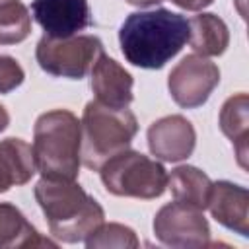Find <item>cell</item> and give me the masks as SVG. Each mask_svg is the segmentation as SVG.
Wrapping results in <instances>:
<instances>
[{
	"label": "cell",
	"instance_id": "ba28073f",
	"mask_svg": "<svg viewBox=\"0 0 249 249\" xmlns=\"http://www.w3.org/2000/svg\"><path fill=\"white\" fill-rule=\"evenodd\" d=\"M154 235L167 247H206L210 228L202 210L175 200L156 212Z\"/></svg>",
	"mask_w": 249,
	"mask_h": 249
},
{
	"label": "cell",
	"instance_id": "8992f818",
	"mask_svg": "<svg viewBox=\"0 0 249 249\" xmlns=\"http://www.w3.org/2000/svg\"><path fill=\"white\" fill-rule=\"evenodd\" d=\"M99 54H103V43L95 35H72L62 39L45 35L35 49V58L47 74L70 80L84 78Z\"/></svg>",
	"mask_w": 249,
	"mask_h": 249
},
{
	"label": "cell",
	"instance_id": "3957f363",
	"mask_svg": "<svg viewBox=\"0 0 249 249\" xmlns=\"http://www.w3.org/2000/svg\"><path fill=\"white\" fill-rule=\"evenodd\" d=\"M82 128L68 109L43 113L33 126V158L37 171L49 179L74 181L80 173Z\"/></svg>",
	"mask_w": 249,
	"mask_h": 249
},
{
	"label": "cell",
	"instance_id": "9c48e42d",
	"mask_svg": "<svg viewBox=\"0 0 249 249\" xmlns=\"http://www.w3.org/2000/svg\"><path fill=\"white\" fill-rule=\"evenodd\" d=\"M35 21L49 37H72L91 23L88 0H33Z\"/></svg>",
	"mask_w": 249,
	"mask_h": 249
},
{
	"label": "cell",
	"instance_id": "5bb4252c",
	"mask_svg": "<svg viewBox=\"0 0 249 249\" xmlns=\"http://www.w3.org/2000/svg\"><path fill=\"white\" fill-rule=\"evenodd\" d=\"M249 99L247 93H235L226 99L220 111V128L231 140L237 163L247 169V134H249Z\"/></svg>",
	"mask_w": 249,
	"mask_h": 249
},
{
	"label": "cell",
	"instance_id": "6da1fadb",
	"mask_svg": "<svg viewBox=\"0 0 249 249\" xmlns=\"http://www.w3.org/2000/svg\"><path fill=\"white\" fill-rule=\"evenodd\" d=\"M187 41L189 19L165 8L134 12L119 29V43L124 58L148 70L165 66Z\"/></svg>",
	"mask_w": 249,
	"mask_h": 249
},
{
	"label": "cell",
	"instance_id": "5b68a950",
	"mask_svg": "<svg viewBox=\"0 0 249 249\" xmlns=\"http://www.w3.org/2000/svg\"><path fill=\"white\" fill-rule=\"evenodd\" d=\"M99 175L103 187L115 196L150 200L161 196L167 187L165 167L134 150H123L109 158L99 167Z\"/></svg>",
	"mask_w": 249,
	"mask_h": 249
},
{
	"label": "cell",
	"instance_id": "7c38bea8",
	"mask_svg": "<svg viewBox=\"0 0 249 249\" xmlns=\"http://www.w3.org/2000/svg\"><path fill=\"white\" fill-rule=\"evenodd\" d=\"M132 76L105 53L97 56L91 66V91L95 93V101L124 109L132 103Z\"/></svg>",
	"mask_w": 249,
	"mask_h": 249
},
{
	"label": "cell",
	"instance_id": "d6986e66",
	"mask_svg": "<svg viewBox=\"0 0 249 249\" xmlns=\"http://www.w3.org/2000/svg\"><path fill=\"white\" fill-rule=\"evenodd\" d=\"M86 245L89 249L95 247H121V249H134L138 247V237L134 233V230H130L128 226L123 224H101L88 239Z\"/></svg>",
	"mask_w": 249,
	"mask_h": 249
},
{
	"label": "cell",
	"instance_id": "2e32d148",
	"mask_svg": "<svg viewBox=\"0 0 249 249\" xmlns=\"http://www.w3.org/2000/svg\"><path fill=\"white\" fill-rule=\"evenodd\" d=\"M189 43L200 56H220L230 45V31L216 14H200L189 19Z\"/></svg>",
	"mask_w": 249,
	"mask_h": 249
},
{
	"label": "cell",
	"instance_id": "7402d4cb",
	"mask_svg": "<svg viewBox=\"0 0 249 249\" xmlns=\"http://www.w3.org/2000/svg\"><path fill=\"white\" fill-rule=\"evenodd\" d=\"M10 187H14V183H12V177L8 175L6 167H4V165H2V161H0V193H6Z\"/></svg>",
	"mask_w": 249,
	"mask_h": 249
},
{
	"label": "cell",
	"instance_id": "603a6c76",
	"mask_svg": "<svg viewBox=\"0 0 249 249\" xmlns=\"http://www.w3.org/2000/svg\"><path fill=\"white\" fill-rule=\"evenodd\" d=\"M126 2L132 4V6H138V8H148V6H156L163 0H126Z\"/></svg>",
	"mask_w": 249,
	"mask_h": 249
},
{
	"label": "cell",
	"instance_id": "9a60e30c",
	"mask_svg": "<svg viewBox=\"0 0 249 249\" xmlns=\"http://www.w3.org/2000/svg\"><path fill=\"white\" fill-rule=\"evenodd\" d=\"M167 185L177 202L195 206L198 210L208 206L212 181L202 169L195 165H179L171 169V175H167Z\"/></svg>",
	"mask_w": 249,
	"mask_h": 249
},
{
	"label": "cell",
	"instance_id": "ac0fdd59",
	"mask_svg": "<svg viewBox=\"0 0 249 249\" xmlns=\"http://www.w3.org/2000/svg\"><path fill=\"white\" fill-rule=\"evenodd\" d=\"M31 16L29 10L19 2L0 6V45H16L29 37Z\"/></svg>",
	"mask_w": 249,
	"mask_h": 249
},
{
	"label": "cell",
	"instance_id": "4fadbf2b",
	"mask_svg": "<svg viewBox=\"0 0 249 249\" xmlns=\"http://www.w3.org/2000/svg\"><path fill=\"white\" fill-rule=\"evenodd\" d=\"M25 247H56V243L43 237L19 208L10 202H0V249Z\"/></svg>",
	"mask_w": 249,
	"mask_h": 249
},
{
	"label": "cell",
	"instance_id": "277c9868",
	"mask_svg": "<svg viewBox=\"0 0 249 249\" xmlns=\"http://www.w3.org/2000/svg\"><path fill=\"white\" fill-rule=\"evenodd\" d=\"M82 148L80 158L88 169L99 167L119 152L126 150L138 132L136 117L124 107H109L89 101L82 115Z\"/></svg>",
	"mask_w": 249,
	"mask_h": 249
},
{
	"label": "cell",
	"instance_id": "44dd1931",
	"mask_svg": "<svg viewBox=\"0 0 249 249\" xmlns=\"http://www.w3.org/2000/svg\"><path fill=\"white\" fill-rule=\"evenodd\" d=\"M175 6L183 8V10H189V12H198L206 6H210L214 0H171Z\"/></svg>",
	"mask_w": 249,
	"mask_h": 249
},
{
	"label": "cell",
	"instance_id": "7a4b0ae2",
	"mask_svg": "<svg viewBox=\"0 0 249 249\" xmlns=\"http://www.w3.org/2000/svg\"><path fill=\"white\" fill-rule=\"evenodd\" d=\"M35 198L51 233L64 243L86 241L105 220L101 204L70 179L41 177L35 185Z\"/></svg>",
	"mask_w": 249,
	"mask_h": 249
},
{
	"label": "cell",
	"instance_id": "30bf717a",
	"mask_svg": "<svg viewBox=\"0 0 249 249\" xmlns=\"http://www.w3.org/2000/svg\"><path fill=\"white\" fill-rule=\"evenodd\" d=\"M196 144V132L191 121L183 115H169L158 119L148 128V148L163 161L187 160Z\"/></svg>",
	"mask_w": 249,
	"mask_h": 249
},
{
	"label": "cell",
	"instance_id": "ffe728a7",
	"mask_svg": "<svg viewBox=\"0 0 249 249\" xmlns=\"http://www.w3.org/2000/svg\"><path fill=\"white\" fill-rule=\"evenodd\" d=\"M25 74L19 62L8 54H0V93H10L21 86Z\"/></svg>",
	"mask_w": 249,
	"mask_h": 249
},
{
	"label": "cell",
	"instance_id": "52a82bcc",
	"mask_svg": "<svg viewBox=\"0 0 249 249\" xmlns=\"http://www.w3.org/2000/svg\"><path fill=\"white\" fill-rule=\"evenodd\" d=\"M220 82V68L200 54H187L169 72L167 89L183 109L204 105Z\"/></svg>",
	"mask_w": 249,
	"mask_h": 249
},
{
	"label": "cell",
	"instance_id": "e0dca14e",
	"mask_svg": "<svg viewBox=\"0 0 249 249\" xmlns=\"http://www.w3.org/2000/svg\"><path fill=\"white\" fill-rule=\"evenodd\" d=\"M0 161L12 177L14 187L25 185L37 171L33 148L21 138H4L0 140Z\"/></svg>",
	"mask_w": 249,
	"mask_h": 249
},
{
	"label": "cell",
	"instance_id": "8fae6325",
	"mask_svg": "<svg viewBox=\"0 0 249 249\" xmlns=\"http://www.w3.org/2000/svg\"><path fill=\"white\" fill-rule=\"evenodd\" d=\"M206 208H210L212 218L220 222L224 228L239 233L241 237H247L249 233V193L245 187L230 183V181L212 183Z\"/></svg>",
	"mask_w": 249,
	"mask_h": 249
},
{
	"label": "cell",
	"instance_id": "cb8c5ba5",
	"mask_svg": "<svg viewBox=\"0 0 249 249\" xmlns=\"http://www.w3.org/2000/svg\"><path fill=\"white\" fill-rule=\"evenodd\" d=\"M8 124H10V115H8V111L0 105V132H2Z\"/></svg>",
	"mask_w": 249,
	"mask_h": 249
},
{
	"label": "cell",
	"instance_id": "d4e9b609",
	"mask_svg": "<svg viewBox=\"0 0 249 249\" xmlns=\"http://www.w3.org/2000/svg\"><path fill=\"white\" fill-rule=\"evenodd\" d=\"M10 2H16V0H0V6H4V4H10Z\"/></svg>",
	"mask_w": 249,
	"mask_h": 249
}]
</instances>
